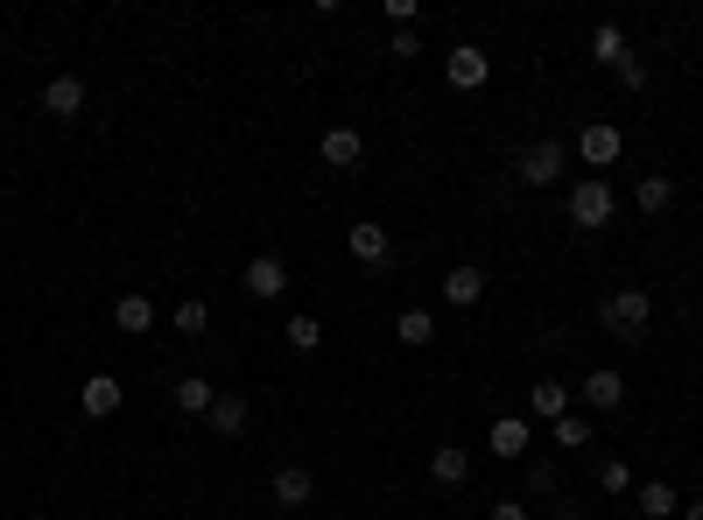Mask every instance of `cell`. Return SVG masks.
<instances>
[{
    "mask_svg": "<svg viewBox=\"0 0 703 520\" xmlns=\"http://www.w3.org/2000/svg\"><path fill=\"white\" fill-rule=\"evenodd\" d=\"M648 317H654V295L640 289V281H626V289H605V295H598V324H605L612 338H640V331H648Z\"/></svg>",
    "mask_w": 703,
    "mask_h": 520,
    "instance_id": "obj_1",
    "label": "cell"
},
{
    "mask_svg": "<svg viewBox=\"0 0 703 520\" xmlns=\"http://www.w3.org/2000/svg\"><path fill=\"white\" fill-rule=\"evenodd\" d=\"M612 212H619V198H612V183H605V176H585V183L570 190V226H577V232L612 226Z\"/></svg>",
    "mask_w": 703,
    "mask_h": 520,
    "instance_id": "obj_2",
    "label": "cell"
},
{
    "mask_svg": "<svg viewBox=\"0 0 703 520\" xmlns=\"http://www.w3.org/2000/svg\"><path fill=\"white\" fill-rule=\"evenodd\" d=\"M514 169H520V183H528V190H549V183H563V169H570V148H563V141H528Z\"/></svg>",
    "mask_w": 703,
    "mask_h": 520,
    "instance_id": "obj_3",
    "label": "cell"
},
{
    "mask_svg": "<svg viewBox=\"0 0 703 520\" xmlns=\"http://www.w3.org/2000/svg\"><path fill=\"white\" fill-rule=\"evenodd\" d=\"M443 78H451V92H486V78H492V56L478 50V42H457V50L443 56Z\"/></svg>",
    "mask_w": 703,
    "mask_h": 520,
    "instance_id": "obj_4",
    "label": "cell"
},
{
    "mask_svg": "<svg viewBox=\"0 0 703 520\" xmlns=\"http://www.w3.org/2000/svg\"><path fill=\"white\" fill-rule=\"evenodd\" d=\"M239 281H247V295H253V303H275V295L289 289V261H281V254H253Z\"/></svg>",
    "mask_w": 703,
    "mask_h": 520,
    "instance_id": "obj_5",
    "label": "cell"
},
{
    "mask_svg": "<svg viewBox=\"0 0 703 520\" xmlns=\"http://www.w3.org/2000/svg\"><path fill=\"white\" fill-rule=\"evenodd\" d=\"M429 479H437L443 493L472 485V451H465V443H437V451H429Z\"/></svg>",
    "mask_w": 703,
    "mask_h": 520,
    "instance_id": "obj_6",
    "label": "cell"
},
{
    "mask_svg": "<svg viewBox=\"0 0 703 520\" xmlns=\"http://www.w3.org/2000/svg\"><path fill=\"white\" fill-rule=\"evenodd\" d=\"M577 401L585 408H598V415H612L626 401V380H619V366H598V373H585V388H577Z\"/></svg>",
    "mask_w": 703,
    "mask_h": 520,
    "instance_id": "obj_7",
    "label": "cell"
},
{
    "mask_svg": "<svg viewBox=\"0 0 703 520\" xmlns=\"http://www.w3.org/2000/svg\"><path fill=\"white\" fill-rule=\"evenodd\" d=\"M267 493H275V507H281V513H296V507H310V499H317V479H310L303 465H281Z\"/></svg>",
    "mask_w": 703,
    "mask_h": 520,
    "instance_id": "obj_8",
    "label": "cell"
},
{
    "mask_svg": "<svg viewBox=\"0 0 703 520\" xmlns=\"http://www.w3.org/2000/svg\"><path fill=\"white\" fill-rule=\"evenodd\" d=\"M528 443H535V422H528V415H500V422L486 429V451L492 457H520Z\"/></svg>",
    "mask_w": 703,
    "mask_h": 520,
    "instance_id": "obj_9",
    "label": "cell"
},
{
    "mask_svg": "<svg viewBox=\"0 0 703 520\" xmlns=\"http://www.w3.org/2000/svg\"><path fill=\"white\" fill-rule=\"evenodd\" d=\"M317 155H324V169H359V155H366V134L359 127H331L317 141Z\"/></svg>",
    "mask_w": 703,
    "mask_h": 520,
    "instance_id": "obj_10",
    "label": "cell"
},
{
    "mask_svg": "<svg viewBox=\"0 0 703 520\" xmlns=\"http://www.w3.org/2000/svg\"><path fill=\"white\" fill-rule=\"evenodd\" d=\"M387 254H394L387 226H373V218H352V261H359V267H387Z\"/></svg>",
    "mask_w": 703,
    "mask_h": 520,
    "instance_id": "obj_11",
    "label": "cell"
},
{
    "mask_svg": "<svg viewBox=\"0 0 703 520\" xmlns=\"http://www.w3.org/2000/svg\"><path fill=\"white\" fill-rule=\"evenodd\" d=\"M478 295H486V267H472V261H457L451 275H443V303L451 309H472Z\"/></svg>",
    "mask_w": 703,
    "mask_h": 520,
    "instance_id": "obj_12",
    "label": "cell"
},
{
    "mask_svg": "<svg viewBox=\"0 0 703 520\" xmlns=\"http://www.w3.org/2000/svg\"><path fill=\"white\" fill-rule=\"evenodd\" d=\"M577 155H585L591 169H605V162H619V127H612V121H591L585 134H577Z\"/></svg>",
    "mask_w": 703,
    "mask_h": 520,
    "instance_id": "obj_13",
    "label": "cell"
},
{
    "mask_svg": "<svg viewBox=\"0 0 703 520\" xmlns=\"http://www.w3.org/2000/svg\"><path fill=\"white\" fill-rule=\"evenodd\" d=\"M113 324H120L127 338H148V331H155V303H148L141 289H127V295L113 303Z\"/></svg>",
    "mask_w": 703,
    "mask_h": 520,
    "instance_id": "obj_14",
    "label": "cell"
},
{
    "mask_svg": "<svg viewBox=\"0 0 703 520\" xmlns=\"http://www.w3.org/2000/svg\"><path fill=\"white\" fill-rule=\"evenodd\" d=\"M528 415L535 422H563V415H570V388H563V380H535L528 388Z\"/></svg>",
    "mask_w": 703,
    "mask_h": 520,
    "instance_id": "obj_15",
    "label": "cell"
},
{
    "mask_svg": "<svg viewBox=\"0 0 703 520\" xmlns=\"http://www.w3.org/2000/svg\"><path fill=\"white\" fill-rule=\"evenodd\" d=\"M633 513H640V520H668V513H682L676 485H668V479H648V485L633 493Z\"/></svg>",
    "mask_w": 703,
    "mask_h": 520,
    "instance_id": "obj_16",
    "label": "cell"
},
{
    "mask_svg": "<svg viewBox=\"0 0 703 520\" xmlns=\"http://www.w3.org/2000/svg\"><path fill=\"white\" fill-rule=\"evenodd\" d=\"M42 113H57V121H78V113H85V85H78V78H50V85H42Z\"/></svg>",
    "mask_w": 703,
    "mask_h": 520,
    "instance_id": "obj_17",
    "label": "cell"
},
{
    "mask_svg": "<svg viewBox=\"0 0 703 520\" xmlns=\"http://www.w3.org/2000/svg\"><path fill=\"white\" fill-rule=\"evenodd\" d=\"M120 401H127V388H120L113 373H92V380L78 388V408H85V415H113Z\"/></svg>",
    "mask_w": 703,
    "mask_h": 520,
    "instance_id": "obj_18",
    "label": "cell"
},
{
    "mask_svg": "<svg viewBox=\"0 0 703 520\" xmlns=\"http://www.w3.org/2000/svg\"><path fill=\"white\" fill-rule=\"evenodd\" d=\"M668 204H676V183H668V176H640L633 183V212L640 218H662Z\"/></svg>",
    "mask_w": 703,
    "mask_h": 520,
    "instance_id": "obj_19",
    "label": "cell"
},
{
    "mask_svg": "<svg viewBox=\"0 0 703 520\" xmlns=\"http://www.w3.org/2000/svg\"><path fill=\"white\" fill-rule=\"evenodd\" d=\"M247 394H218L212 401V415H204V422H212V436H239V429H247Z\"/></svg>",
    "mask_w": 703,
    "mask_h": 520,
    "instance_id": "obj_20",
    "label": "cell"
},
{
    "mask_svg": "<svg viewBox=\"0 0 703 520\" xmlns=\"http://www.w3.org/2000/svg\"><path fill=\"white\" fill-rule=\"evenodd\" d=\"M212 401H218V388L204 373H184V380H176V408H184V415H212Z\"/></svg>",
    "mask_w": 703,
    "mask_h": 520,
    "instance_id": "obj_21",
    "label": "cell"
},
{
    "mask_svg": "<svg viewBox=\"0 0 703 520\" xmlns=\"http://www.w3.org/2000/svg\"><path fill=\"white\" fill-rule=\"evenodd\" d=\"M170 324H176V338H204V331H212V303H204V295H184Z\"/></svg>",
    "mask_w": 703,
    "mask_h": 520,
    "instance_id": "obj_22",
    "label": "cell"
},
{
    "mask_svg": "<svg viewBox=\"0 0 703 520\" xmlns=\"http://www.w3.org/2000/svg\"><path fill=\"white\" fill-rule=\"evenodd\" d=\"M394 338H401V345H429V338H437V317H429V309H401V317H394Z\"/></svg>",
    "mask_w": 703,
    "mask_h": 520,
    "instance_id": "obj_23",
    "label": "cell"
},
{
    "mask_svg": "<svg viewBox=\"0 0 703 520\" xmlns=\"http://www.w3.org/2000/svg\"><path fill=\"white\" fill-rule=\"evenodd\" d=\"M549 436H556V451H591V415H563V422H549Z\"/></svg>",
    "mask_w": 703,
    "mask_h": 520,
    "instance_id": "obj_24",
    "label": "cell"
},
{
    "mask_svg": "<svg viewBox=\"0 0 703 520\" xmlns=\"http://www.w3.org/2000/svg\"><path fill=\"white\" fill-rule=\"evenodd\" d=\"M591 56H598V64H612V71H619V64H626V36H619L612 22H598V28H591Z\"/></svg>",
    "mask_w": 703,
    "mask_h": 520,
    "instance_id": "obj_25",
    "label": "cell"
},
{
    "mask_svg": "<svg viewBox=\"0 0 703 520\" xmlns=\"http://www.w3.org/2000/svg\"><path fill=\"white\" fill-rule=\"evenodd\" d=\"M281 338H289L296 352H317V345H324V324H317V317H289V331H281Z\"/></svg>",
    "mask_w": 703,
    "mask_h": 520,
    "instance_id": "obj_26",
    "label": "cell"
},
{
    "mask_svg": "<svg viewBox=\"0 0 703 520\" xmlns=\"http://www.w3.org/2000/svg\"><path fill=\"white\" fill-rule=\"evenodd\" d=\"M598 485H605V493H633V465H626V457H605V465H598Z\"/></svg>",
    "mask_w": 703,
    "mask_h": 520,
    "instance_id": "obj_27",
    "label": "cell"
},
{
    "mask_svg": "<svg viewBox=\"0 0 703 520\" xmlns=\"http://www.w3.org/2000/svg\"><path fill=\"white\" fill-rule=\"evenodd\" d=\"M612 78H619V85H626V92H640V85H648V64H640V56H626V64H619V71H612Z\"/></svg>",
    "mask_w": 703,
    "mask_h": 520,
    "instance_id": "obj_28",
    "label": "cell"
},
{
    "mask_svg": "<svg viewBox=\"0 0 703 520\" xmlns=\"http://www.w3.org/2000/svg\"><path fill=\"white\" fill-rule=\"evenodd\" d=\"M486 520H528V499H492Z\"/></svg>",
    "mask_w": 703,
    "mask_h": 520,
    "instance_id": "obj_29",
    "label": "cell"
},
{
    "mask_svg": "<svg viewBox=\"0 0 703 520\" xmlns=\"http://www.w3.org/2000/svg\"><path fill=\"white\" fill-rule=\"evenodd\" d=\"M387 22H394V28H415V0H387Z\"/></svg>",
    "mask_w": 703,
    "mask_h": 520,
    "instance_id": "obj_30",
    "label": "cell"
},
{
    "mask_svg": "<svg viewBox=\"0 0 703 520\" xmlns=\"http://www.w3.org/2000/svg\"><path fill=\"white\" fill-rule=\"evenodd\" d=\"M423 42H415V28H394V42H387V56H415Z\"/></svg>",
    "mask_w": 703,
    "mask_h": 520,
    "instance_id": "obj_31",
    "label": "cell"
},
{
    "mask_svg": "<svg viewBox=\"0 0 703 520\" xmlns=\"http://www.w3.org/2000/svg\"><path fill=\"white\" fill-rule=\"evenodd\" d=\"M682 513H690V520H703V499H690V507H682Z\"/></svg>",
    "mask_w": 703,
    "mask_h": 520,
    "instance_id": "obj_32",
    "label": "cell"
},
{
    "mask_svg": "<svg viewBox=\"0 0 703 520\" xmlns=\"http://www.w3.org/2000/svg\"><path fill=\"white\" fill-rule=\"evenodd\" d=\"M267 520H296V513H267Z\"/></svg>",
    "mask_w": 703,
    "mask_h": 520,
    "instance_id": "obj_33",
    "label": "cell"
},
{
    "mask_svg": "<svg viewBox=\"0 0 703 520\" xmlns=\"http://www.w3.org/2000/svg\"><path fill=\"white\" fill-rule=\"evenodd\" d=\"M556 520H585V513H556Z\"/></svg>",
    "mask_w": 703,
    "mask_h": 520,
    "instance_id": "obj_34",
    "label": "cell"
}]
</instances>
